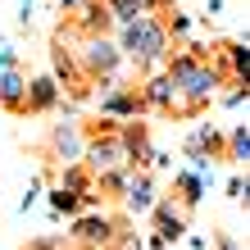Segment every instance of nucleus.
<instances>
[{
    "label": "nucleus",
    "mask_w": 250,
    "mask_h": 250,
    "mask_svg": "<svg viewBox=\"0 0 250 250\" xmlns=\"http://www.w3.org/2000/svg\"><path fill=\"white\" fill-rule=\"evenodd\" d=\"M168 27L155 19V14H146V19L137 23H127L123 27V37L114 41L119 46V55H127L132 64H141V68H155V64H164V55H168Z\"/></svg>",
    "instance_id": "f257e3e1"
},
{
    "label": "nucleus",
    "mask_w": 250,
    "mask_h": 250,
    "mask_svg": "<svg viewBox=\"0 0 250 250\" xmlns=\"http://www.w3.org/2000/svg\"><path fill=\"white\" fill-rule=\"evenodd\" d=\"M159 5H164V0H141V9H146V14H150V9H159Z\"/></svg>",
    "instance_id": "2eb2a0df"
},
{
    "label": "nucleus",
    "mask_w": 250,
    "mask_h": 250,
    "mask_svg": "<svg viewBox=\"0 0 250 250\" xmlns=\"http://www.w3.org/2000/svg\"><path fill=\"white\" fill-rule=\"evenodd\" d=\"M218 64L228 68V78L237 82V86H246V78H250V50H246V41L223 46V50H218Z\"/></svg>",
    "instance_id": "0eeeda50"
},
{
    "label": "nucleus",
    "mask_w": 250,
    "mask_h": 250,
    "mask_svg": "<svg viewBox=\"0 0 250 250\" xmlns=\"http://www.w3.org/2000/svg\"><path fill=\"white\" fill-rule=\"evenodd\" d=\"M223 159H232V164H246V159H250V127L246 123H237L228 132V155Z\"/></svg>",
    "instance_id": "9b49d317"
},
{
    "label": "nucleus",
    "mask_w": 250,
    "mask_h": 250,
    "mask_svg": "<svg viewBox=\"0 0 250 250\" xmlns=\"http://www.w3.org/2000/svg\"><path fill=\"white\" fill-rule=\"evenodd\" d=\"M123 200H127V209H155V182H150V173H127V182H123Z\"/></svg>",
    "instance_id": "39448f33"
},
{
    "label": "nucleus",
    "mask_w": 250,
    "mask_h": 250,
    "mask_svg": "<svg viewBox=\"0 0 250 250\" xmlns=\"http://www.w3.org/2000/svg\"><path fill=\"white\" fill-rule=\"evenodd\" d=\"M50 150L55 159H64V164H78L82 159V137H78V123H60L50 132Z\"/></svg>",
    "instance_id": "423d86ee"
},
{
    "label": "nucleus",
    "mask_w": 250,
    "mask_h": 250,
    "mask_svg": "<svg viewBox=\"0 0 250 250\" xmlns=\"http://www.w3.org/2000/svg\"><path fill=\"white\" fill-rule=\"evenodd\" d=\"M178 187H182V205H187V209L200 205V196H205V178H200V173H178Z\"/></svg>",
    "instance_id": "f8f14e48"
},
{
    "label": "nucleus",
    "mask_w": 250,
    "mask_h": 250,
    "mask_svg": "<svg viewBox=\"0 0 250 250\" xmlns=\"http://www.w3.org/2000/svg\"><path fill=\"white\" fill-rule=\"evenodd\" d=\"M55 105H60V82H55V78H32V82H27V105H23V114H46Z\"/></svg>",
    "instance_id": "20e7f679"
},
{
    "label": "nucleus",
    "mask_w": 250,
    "mask_h": 250,
    "mask_svg": "<svg viewBox=\"0 0 250 250\" xmlns=\"http://www.w3.org/2000/svg\"><path fill=\"white\" fill-rule=\"evenodd\" d=\"M155 218H159V237H155V246L182 241V232H187V218H182V214H173V205H155Z\"/></svg>",
    "instance_id": "9d476101"
},
{
    "label": "nucleus",
    "mask_w": 250,
    "mask_h": 250,
    "mask_svg": "<svg viewBox=\"0 0 250 250\" xmlns=\"http://www.w3.org/2000/svg\"><path fill=\"white\" fill-rule=\"evenodd\" d=\"M9 68H19V55H14L9 41H0V73H9Z\"/></svg>",
    "instance_id": "4468645a"
},
{
    "label": "nucleus",
    "mask_w": 250,
    "mask_h": 250,
    "mask_svg": "<svg viewBox=\"0 0 250 250\" xmlns=\"http://www.w3.org/2000/svg\"><path fill=\"white\" fill-rule=\"evenodd\" d=\"M0 105H5L9 114H23V105H27V82H23L19 68L0 73Z\"/></svg>",
    "instance_id": "6e6552de"
},
{
    "label": "nucleus",
    "mask_w": 250,
    "mask_h": 250,
    "mask_svg": "<svg viewBox=\"0 0 250 250\" xmlns=\"http://www.w3.org/2000/svg\"><path fill=\"white\" fill-rule=\"evenodd\" d=\"M82 159H86V168H91L96 178H105V173H114V168H127V155H123V141L119 137H105V141L82 146Z\"/></svg>",
    "instance_id": "7ed1b4c3"
},
{
    "label": "nucleus",
    "mask_w": 250,
    "mask_h": 250,
    "mask_svg": "<svg viewBox=\"0 0 250 250\" xmlns=\"http://www.w3.org/2000/svg\"><path fill=\"white\" fill-rule=\"evenodd\" d=\"M50 209H55V214H78V209H82V196H73V191L55 187V191H50Z\"/></svg>",
    "instance_id": "ddd939ff"
},
{
    "label": "nucleus",
    "mask_w": 250,
    "mask_h": 250,
    "mask_svg": "<svg viewBox=\"0 0 250 250\" xmlns=\"http://www.w3.org/2000/svg\"><path fill=\"white\" fill-rule=\"evenodd\" d=\"M78 60H82V68L91 73V78H96V73H105V78H109V73L119 68V60H123V55H119V46H114L109 37H82Z\"/></svg>",
    "instance_id": "f03ea898"
},
{
    "label": "nucleus",
    "mask_w": 250,
    "mask_h": 250,
    "mask_svg": "<svg viewBox=\"0 0 250 250\" xmlns=\"http://www.w3.org/2000/svg\"><path fill=\"white\" fill-rule=\"evenodd\" d=\"M73 237H78L82 246H109L114 241V223L105 214H91V218H82V223L73 228Z\"/></svg>",
    "instance_id": "1a4fd4ad"
},
{
    "label": "nucleus",
    "mask_w": 250,
    "mask_h": 250,
    "mask_svg": "<svg viewBox=\"0 0 250 250\" xmlns=\"http://www.w3.org/2000/svg\"><path fill=\"white\" fill-rule=\"evenodd\" d=\"M60 5H64V9H78V5H82V0H60Z\"/></svg>",
    "instance_id": "dca6fc26"
}]
</instances>
